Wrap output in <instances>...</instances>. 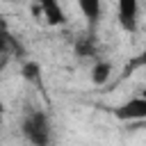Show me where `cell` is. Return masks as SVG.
Wrapping results in <instances>:
<instances>
[{"label":"cell","mask_w":146,"mask_h":146,"mask_svg":"<svg viewBox=\"0 0 146 146\" xmlns=\"http://www.w3.org/2000/svg\"><path fill=\"white\" fill-rule=\"evenodd\" d=\"M21 132H23V137L32 146H50V141H52L50 116L43 110H39V107L25 112V116L21 121Z\"/></svg>","instance_id":"cell-1"},{"label":"cell","mask_w":146,"mask_h":146,"mask_svg":"<svg viewBox=\"0 0 146 146\" xmlns=\"http://www.w3.org/2000/svg\"><path fill=\"white\" fill-rule=\"evenodd\" d=\"M139 14H141V5L137 0H121L116 5V21L121 30L128 34H135L139 30Z\"/></svg>","instance_id":"cell-2"},{"label":"cell","mask_w":146,"mask_h":146,"mask_svg":"<svg viewBox=\"0 0 146 146\" xmlns=\"http://www.w3.org/2000/svg\"><path fill=\"white\" fill-rule=\"evenodd\" d=\"M30 9H32L34 18L43 21L50 27H57V25H64L66 23V11H64V7L59 2H36Z\"/></svg>","instance_id":"cell-3"},{"label":"cell","mask_w":146,"mask_h":146,"mask_svg":"<svg viewBox=\"0 0 146 146\" xmlns=\"http://www.w3.org/2000/svg\"><path fill=\"white\" fill-rule=\"evenodd\" d=\"M116 116L119 119H128V121H144V116H146V100H144V96L130 98L125 105H121L116 110Z\"/></svg>","instance_id":"cell-4"},{"label":"cell","mask_w":146,"mask_h":146,"mask_svg":"<svg viewBox=\"0 0 146 146\" xmlns=\"http://www.w3.org/2000/svg\"><path fill=\"white\" fill-rule=\"evenodd\" d=\"M112 73H114V64H112L110 59H103V57L94 59V64H91V82H94L96 87L107 84L110 78H112Z\"/></svg>","instance_id":"cell-5"},{"label":"cell","mask_w":146,"mask_h":146,"mask_svg":"<svg viewBox=\"0 0 146 146\" xmlns=\"http://www.w3.org/2000/svg\"><path fill=\"white\" fill-rule=\"evenodd\" d=\"M75 52L78 57H89V59H98V41L94 34H84L75 41Z\"/></svg>","instance_id":"cell-6"},{"label":"cell","mask_w":146,"mask_h":146,"mask_svg":"<svg viewBox=\"0 0 146 146\" xmlns=\"http://www.w3.org/2000/svg\"><path fill=\"white\" fill-rule=\"evenodd\" d=\"M78 9L82 11V16L89 23H98L103 16V2H98V0H82V2H78Z\"/></svg>","instance_id":"cell-7"},{"label":"cell","mask_w":146,"mask_h":146,"mask_svg":"<svg viewBox=\"0 0 146 146\" xmlns=\"http://www.w3.org/2000/svg\"><path fill=\"white\" fill-rule=\"evenodd\" d=\"M23 71H25L23 75H25V78H30V80L39 78V64H27V66H25Z\"/></svg>","instance_id":"cell-8"},{"label":"cell","mask_w":146,"mask_h":146,"mask_svg":"<svg viewBox=\"0 0 146 146\" xmlns=\"http://www.w3.org/2000/svg\"><path fill=\"white\" fill-rule=\"evenodd\" d=\"M0 55H9V41L2 34H0Z\"/></svg>","instance_id":"cell-9"},{"label":"cell","mask_w":146,"mask_h":146,"mask_svg":"<svg viewBox=\"0 0 146 146\" xmlns=\"http://www.w3.org/2000/svg\"><path fill=\"white\" fill-rule=\"evenodd\" d=\"M2 119H5V103L0 100V123H2Z\"/></svg>","instance_id":"cell-10"}]
</instances>
